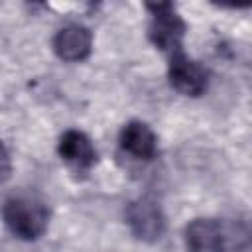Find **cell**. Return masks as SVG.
I'll return each mask as SVG.
<instances>
[{"label": "cell", "mask_w": 252, "mask_h": 252, "mask_svg": "<svg viewBox=\"0 0 252 252\" xmlns=\"http://www.w3.org/2000/svg\"><path fill=\"white\" fill-rule=\"evenodd\" d=\"M118 144L122 152L130 154L136 159H154L158 154V138L154 130L140 120H130L122 126Z\"/></svg>", "instance_id": "7"}, {"label": "cell", "mask_w": 252, "mask_h": 252, "mask_svg": "<svg viewBox=\"0 0 252 252\" xmlns=\"http://www.w3.org/2000/svg\"><path fill=\"white\" fill-rule=\"evenodd\" d=\"M187 252H224V234L215 219H195L185 226Z\"/></svg>", "instance_id": "8"}, {"label": "cell", "mask_w": 252, "mask_h": 252, "mask_svg": "<svg viewBox=\"0 0 252 252\" xmlns=\"http://www.w3.org/2000/svg\"><path fill=\"white\" fill-rule=\"evenodd\" d=\"M126 224L132 234L144 242H156L165 232V217L161 207L152 197H138L128 203L124 211Z\"/></svg>", "instance_id": "3"}, {"label": "cell", "mask_w": 252, "mask_h": 252, "mask_svg": "<svg viewBox=\"0 0 252 252\" xmlns=\"http://www.w3.org/2000/svg\"><path fill=\"white\" fill-rule=\"evenodd\" d=\"M167 79L169 85L185 96H201L207 91L209 75L201 63L187 57L183 49L169 53V65H167Z\"/></svg>", "instance_id": "4"}, {"label": "cell", "mask_w": 252, "mask_h": 252, "mask_svg": "<svg viewBox=\"0 0 252 252\" xmlns=\"http://www.w3.org/2000/svg\"><path fill=\"white\" fill-rule=\"evenodd\" d=\"M53 51L59 59L75 63L83 61L93 51V33L81 24H69L61 28L53 37Z\"/></svg>", "instance_id": "5"}, {"label": "cell", "mask_w": 252, "mask_h": 252, "mask_svg": "<svg viewBox=\"0 0 252 252\" xmlns=\"http://www.w3.org/2000/svg\"><path fill=\"white\" fill-rule=\"evenodd\" d=\"M146 8L152 14L150 20V28H148V37L150 41L165 51V53H173L181 49L183 43V35H185V22L183 18L175 12L173 4L169 2H161V4H146Z\"/></svg>", "instance_id": "2"}, {"label": "cell", "mask_w": 252, "mask_h": 252, "mask_svg": "<svg viewBox=\"0 0 252 252\" xmlns=\"http://www.w3.org/2000/svg\"><path fill=\"white\" fill-rule=\"evenodd\" d=\"M57 152L65 163H69L75 169H89L96 163V150L91 142V138L81 130H65L59 136Z\"/></svg>", "instance_id": "6"}, {"label": "cell", "mask_w": 252, "mask_h": 252, "mask_svg": "<svg viewBox=\"0 0 252 252\" xmlns=\"http://www.w3.org/2000/svg\"><path fill=\"white\" fill-rule=\"evenodd\" d=\"M12 173V159L6 150V146L0 142V183H4Z\"/></svg>", "instance_id": "9"}, {"label": "cell", "mask_w": 252, "mask_h": 252, "mask_svg": "<svg viewBox=\"0 0 252 252\" xmlns=\"http://www.w3.org/2000/svg\"><path fill=\"white\" fill-rule=\"evenodd\" d=\"M2 219L20 240H37L47 230L49 211L33 195H12L2 205Z\"/></svg>", "instance_id": "1"}]
</instances>
